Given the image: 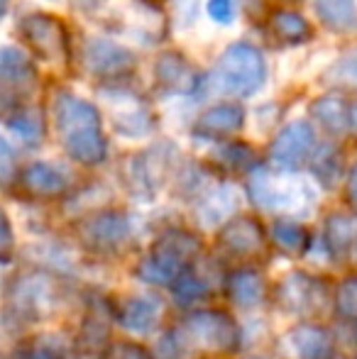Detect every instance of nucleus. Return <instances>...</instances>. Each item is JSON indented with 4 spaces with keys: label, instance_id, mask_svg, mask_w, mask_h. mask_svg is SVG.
Listing matches in <instances>:
<instances>
[{
    "label": "nucleus",
    "instance_id": "nucleus-1",
    "mask_svg": "<svg viewBox=\"0 0 357 359\" xmlns=\"http://www.w3.org/2000/svg\"><path fill=\"white\" fill-rule=\"evenodd\" d=\"M52 123L64 151L81 166H100L108 159V140L100 110L72 90H57L52 98Z\"/></svg>",
    "mask_w": 357,
    "mask_h": 359
},
{
    "label": "nucleus",
    "instance_id": "nucleus-2",
    "mask_svg": "<svg viewBox=\"0 0 357 359\" xmlns=\"http://www.w3.org/2000/svg\"><path fill=\"white\" fill-rule=\"evenodd\" d=\"M201 240L186 227H167L135 266V276L147 286H172L191 266Z\"/></svg>",
    "mask_w": 357,
    "mask_h": 359
},
{
    "label": "nucleus",
    "instance_id": "nucleus-3",
    "mask_svg": "<svg viewBox=\"0 0 357 359\" xmlns=\"http://www.w3.org/2000/svg\"><path fill=\"white\" fill-rule=\"evenodd\" d=\"M267 81L264 54L250 42H235L218 57L210 79L206 81L213 93L230 98H250Z\"/></svg>",
    "mask_w": 357,
    "mask_h": 359
},
{
    "label": "nucleus",
    "instance_id": "nucleus-4",
    "mask_svg": "<svg viewBox=\"0 0 357 359\" xmlns=\"http://www.w3.org/2000/svg\"><path fill=\"white\" fill-rule=\"evenodd\" d=\"M250 201L262 210H274V213H299L314 201L309 186L301 179L289 174H271L267 169L250 171Z\"/></svg>",
    "mask_w": 357,
    "mask_h": 359
},
{
    "label": "nucleus",
    "instance_id": "nucleus-5",
    "mask_svg": "<svg viewBox=\"0 0 357 359\" xmlns=\"http://www.w3.org/2000/svg\"><path fill=\"white\" fill-rule=\"evenodd\" d=\"M79 57H81V67L86 69L90 79L105 86L123 83L137 69V57L133 49L108 37H88Z\"/></svg>",
    "mask_w": 357,
    "mask_h": 359
},
{
    "label": "nucleus",
    "instance_id": "nucleus-6",
    "mask_svg": "<svg viewBox=\"0 0 357 359\" xmlns=\"http://www.w3.org/2000/svg\"><path fill=\"white\" fill-rule=\"evenodd\" d=\"M20 37L34 54V59L44 64H67L72 57L69 32L57 15L29 13L20 20Z\"/></svg>",
    "mask_w": 357,
    "mask_h": 359
},
{
    "label": "nucleus",
    "instance_id": "nucleus-7",
    "mask_svg": "<svg viewBox=\"0 0 357 359\" xmlns=\"http://www.w3.org/2000/svg\"><path fill=\"white\" fill-rule=\"evenodd\" d=\"M184 335L189 345L210 352H235L240 345V327L225 311L201 308L184 320Z\"/></svg>",
    "mask_w": 357,
    "mask_h": 359
},
{
    "label": "nucleus",
    "instance_id": "nucleus-8",
    "mask_svg": "<svg viewBox=\"0 0 357 359\" xmlns=\"http://www.w3.org/2000/svg\"><path fill=\"white\" fill-rule=\"evenodd\" d=\"M8 298L18 316L27 320H42L57 306V288L49 274L27 271L13 281V286L8 288Z\"/></svg>",
    "mask_w": 357,
    "mask_h": 359
},
{
    "label": "nucleus",
    "instance_id": "nucleus-9",
    "mask_svg": "<svg viewBox=\"0 0 357 359\" xmlns=\"http://www.w3.org/2000/svg\"><path fill=\"white\" fill-rule=\"evenodd\" d=\"M133 217L123 210H98L79 222V240L93 252H115L133 240Z\"/></svg>",
    "mask_w": 357,
    "mask_h": 359
},
{
    "label": "nucleus",
    "instance_id": "nucleus-10",
    "mask_svg": "<svg viewBox=\"0 0 357 359\" xmlns=\"http://www.w3.org/2000/svg\"><path fill=\"white\" fill-rule=\"evenodd\" d=\"M103 100L113 110V130L123 137H144L152 130V113L142 103V98H137L130 90L120 88L118 83L100 88Z\"/></svg>",
    "mask_w": 357,
    "mask_h": 359
},
{
    "label": "nucleus",
    "instance_id": "nucleus-11",
    "mask_svg": "<svg viewBox=\"0 0 357 359\" xmlns=\"http://www.w3.org/2000/svg\"><path fill=\"white\" fill-rule=\"evenodd\" d=\"M316 151V133L311 123H289L269 144V161L281 171H296L311 161Z\"/></svg>",
    "mask_w": 357,
    "mask_h": 359
},
{
    "label": "nucleus",
    "instance_id": "nucleus-12",
    "mask_svg": "<svg viewBox=\"0 0 357 359\" xmlns=\"http://www.w3.org/2000/svg\"><path fill=\"white\" fill-rule=\"evenodd\" d=\"M169 144H157L149 147L147 151H140V154H133L128 159V166H125V181H128L130 191L135 196H140L142 201H149L154 194H157L159 184L164 181L169 171Z\"/></svg>",
    "mask_w": 357,
    "mask_h": 359
},
{
    "label": "nucleus",
    "instance_id": "nucleus-13",
    "mask_svg": "<svg viewBox=\"0 0 357 359\" xmlns=\"http://www.w3.org/2000/svg\"><path fill=\"white\" fill-rule=\"evenodd\" d=\"M154 83L162 93L169 95H194L203 88V76L196 72V67L181 52H162L154 62Z\"/></svg>",
    "mask_w": 357,
    "mask_h": 359
},
{
    "label": "nucleus",
    "instance_id": "nucleus-14",
    "mask_svg": "<svg viewBox=\"0 0 357 359\" xmlns=\"http://www.w3.org/2000/svg\"><path fill=\"white\" fill-rule=\"evenodd\" d=\"M218 250L228 259H257L264 252V230L255 217L238 215L218 232Z\"/></svg>",
    "mask_w": 357,
    "mask_h": 359
},
{
    "label": "nucleus",
    "instance_id": "nucleus-15",
    "mask_svg": "<svg viewBox=\"0 0 357 359\" xmlns=\"http://www.w3.org/2000/svg\"><path fill=\"white\" fill-rule=\"evenodd\" d=\"M245 125V108L240 103H218L196 118L191 133L206 142H223L233 140Z\"/></svg>",
    "mask_w": 357,
    "mask_h": 359
},
{
    "label": "nucleus",
    "instance_id": "nucleus-16",
    "mask_svg": "<svg viewBox=\"0 0 357 359\" xmlns=\"http://www.w3.org/2000/svg\"><path fill=\"white\" fill-rule=\"evenodd\" d=\"M162 301L154 293H133L123 298L115 308V323L123 330L135 332V335H149L159 325L162 318Z\"/></svg>",
    "mask_w": 357,
    "mask_h": 359
},
{
    "label": "nucleus",
    "instance_id": "nucleus-17",
    "mask_svg": "<svg viewBox=\"0 0 357 359\" xmlns=\"http://www.w3.org/2000/svg\"><path fill=\"white\" fill-rule=\"evenodd\" d=\"M20 189L27 196L37 201H54L67 196L69 179L59 166L49 164V161H32V164L22 166L20 174L15 176Z\"/></svg>",
    "mask_w": 357,
    "mask_h": 359
},
{
    "label": "nucleus",
    "instance_id": "nucleus-18",
    "mask_svg": "<svg viewBox=\"0 0 357 359\" xmlns=\"http://www.w3.org/2000/svg\"><path fill=\"white\" fill-rule=\"evenodd\" d=\"M225 286V296L233 303L235 308H257L264 301V279L257 269L252 266H240L233 269L223 281Z\"/></svg>",
    "mask_w": 357,
    "mask_h": 359
},
{
    "label": "nucleus",
    "instance_id": "nucleus-19",
    "mask_svg": "<svg viewBox=\"0 0 357 359\" xmlns=\"http://www.w3.org/2000/svg\"><path fill=\"white\" fill-rule=\"evenodd\" d=\"M267 27L271 37L279 44H286V47H299V44H306L314 37L311 22L301 13H296V10H274L267 20Z\"/></svg>",
    "mask_w": 357,
    "mask_h": 359
},
{
    "label": "nucleus",
    "instance_id": "nucleus-20",
    "mask_svg": "<svg viewBox=\"0 0 357 359\" xmlns=\"http://www.w3.org/2000/svg\"><path fill=\"white\" fill-rule=\"evenodd\" d=\"M238 196L230 186H210L208 191L198 196V205H196V215H198V222L203 227H213L218 222H223L225 217L235 210V203H238Z\"/></svg>",
    "mask_w": 357,
    "mask_h": 359
},
{
    "label": "nucleus",
    "instance_id": "nucleus-21",
    "mask_svg": "<svg viewBox=\"0 0 357 359\" xmlns=\"http://www.w3.org/2000/svg\"><path fill=\"white\" fill-rule=\"evenodd\" d=\"M289 340V350L294 352L296 359H330L333 355V342H330L328 332L321 327H296L286 335Z\"/></svg>",
    "mask_w": 357,
    "mask_h": 359
},
{
    "label": "nucleus",
    "instance_id": "nucleus-22",
    "mask_svg": "<svg viewBox=\"0 0 357 359\" xmlns=\"http://www.w3.org/2000/svg\"><path fill=\"white\" fill-rule=\"evenodd\" d=\"M311 118L328 130L330 135H345L350 130L348 125V100L340 93H325L311 103Z\"/></svg>",
    "mask_w": 357,
    "mask_h": 359
},
{
    "label": "nucleus",
    "instance_id": "nucleus-23",
    "mask_svg": "<svg viewBox=\"0 0 357 359\" xmlns=\"http://www.w3.org/2000/svg\"><path fill=\"white\" fill-rule=\"evenodd\" d=\"M316 15L330 32H357V0H316Z\"/></svg>",
    "mask_w": 357,
    "mask_h": 359
},
{
    "label": "nucleus",
    "instance_id": "nucleus-24",
    "mask_svg": "<svg viewBox=\"0 0 357 359\" xmlns=\"http://www.w3.org/2000/svg\"><path fill=\"white\" fill-rule=\"evenodd\" d=\"M210 161L218 164L223 171H255L257 169V154L250 144L238 140H223L210 151Z\"/></svg>",
    "mask_w": 357,
    "mask_h": 359
},
{
    "label": "nucleus",
    "instance_id": "nucleus-25",
    "mask_svg": "<svg viewBox=\"0 0 357 359\" xmlns=\"http://www.w3.org/2000/svg\"><path fill=\"white\" fill-rule=\"evenodd\" d=\"M8 128L18 135L20 142L39 144L44 137V115L37 108H15L8 115Z\"/></svg>",
    "mask_w": 357,
    "mask_h": 359
},
{
    "label": "nucleus",
    "instance_id": "nucleus-26",
    "mask_svg": "<svg viewBox=\"0 0 357 359\" xmlns=\"http://www.w3.org/2000/svg\"><path fill=\"white\" fill-rule=\"evenodd\" d=\"M269 237L286 255H301L309 247V232L294 220H276L269 230Z\"/></svg>",
    "mask_w": 357,
    "mask_h": 359
},
{
    "label": "nucleus",
    "instance_id": "nucleus-27",
    "mask_svg": "<svg viewBox=\"0 0 357 359\" xmlns=\"http://www.w3.org/2000/svg\"><path fill=\"white\" fill-rule=\"evenodd\" d=\"M172 293L179 303H184V306H198L201 301H206V298L210 296V286H208V281H203L189 266V269H186L184 274L172 284Z\"/></svg>",
    "mask_w": 357,
    "mask_h": 359
},
{
    "label": "nucleus",
    "instance_id": "nucleus-28",
    "mask_svg": "<svg viewBox=\"0 0 357 359\" xmlns=\"http://www.w3.org/2000/svg\"><path fill=\"white\" fill-rule=\"evenodd\" d=\"M340 154L335 151V147H321L311 156V166H314V174L318 176V181H323L325 186H333V181L340 176Z\"/></svg>",
    "mask_w": 357,
    "mask_h": 359
},
{
    "label": "nucleus",
    "instance_id": "nucleus-29",
    "mask_svg": "<svg viewBox=\"0 0 357 359\" xmlns=\"http://www.w3.org/2000/svg\"><path fill=\"white\" fill-rule=\"evenodd\" d=\"M206 13H208V18L213 20L215 25L225 27V25L235 22L238 5H235V0H208V3H206Z\"/></svg>",
    "mask_w": 357,
    "mask_h": 359
},
{
    "label": "nucleus",
    "instance_id": "nucleus-30",
    "mask_svg": "<svg viewBox=\"0 0 357 359\" xmlns=\"http://www.w3.org/2000/svg\"><path fill=\"white\" fill-rule=\"evenodd\" d=\"M105 359H154L142 345L135 342H113Z\"/></svg>",
    "mask_w": 357,
    "mask_h": 359
},
{
    "label": "nucleus",
    "instance_id": "nucleus-31",
    "mask_svg": "<svg viewBox=\"0 0 357 359\" xmlns=\"http://www.w3.org/2000/svg\"><path fill=\"white\" fill-rule=\"evenodd\" d=\"M330 76H338V79L348 81V83H355L357 86V47L350 49L343 59L333 67Z\"/></svg>",
    "mask_w": 357,
    "mask_h": 359
},
{
    "label": "nucleus",
    "instance_id": "nucleus-32",
    "mask_svg": "<svg viewBox=\"0 0 357 359\" xmlns=\"http://www.w3.org/2000/svg\"><path fill=\"white\" fill-rule=\"evenodd\" d=\"M15 250V232H13V222H10L8 213L0 205V259H8Z\"/></svg>",
    "mask_w": 357,
    "mask_h": 359
},
{
    "label": "nucleus",
    "instance_id": "nucleus-33",
    "mask_svg": "<svg viewBox=\"0 0 357 359\" xmlns=\"http://www.w3.org/2000/svg\"><path fill=\"white\" fill-rule=\"evenodd\" d=\"M18 176V169H15V151L13 147L0 137V181H13Z\"/></svg>",
    "mask_w": 357,
    "mask_h": 359
},
{
    "label": "nucleus",
    "instance_id": "nucleus-34",
    "mask_svg": "<svg viewBox=\"0 0 357 359\" xmlns=\"http://www.w3.org/2000/svg\"><path fill=\"white\" fill-rule=\"evenodd\" d=\"M15 359H64L62 350L54 345H37L34 342L32 347H27V350H22Z\"/></svg>",
    "mask_w": 357,
    "mask_h": 359
},
{
    "label": "nucleus",
    "instance_id": "nucleus-35",
    "mask_svg": "<svg viewBox=\"0 0 357 359\" xmlns=\"http://www.w3.org/2000/svg\"><path fill=\"white\" fill-rule=\"evenodd\" d=\"M345 194H348V201L357 208V164L350 169V176H348V189H345Z\"/></svg>",
    "mask_w": 357,
    "mask_h": 359
},
{
    "label": "nucleus",
    "instance_id": "nucleus-36",
    "mask_svg": "<svg viewBox=\"0 0 357 359\" xmlns=\"http://www.w3.org/2000/svg\"><path fill=\"white\" fill-rule=\"evenodd\" d=\"M348 125H350V133L357 137V98L348 100Z\"/></svg>",
    "mask_w": 357,
    "mask_h": 359
},
{
    "label": "nucleus",
    "instance_id": "nucleus-37",
    "mask_svg": "<svg viewBox=\"0 0 357 359\" xmlns=\"http://www.w3.org/2000/svg\"><path fill=\"white\" fill-rule=\"evenodd\" d=\"M108 3V0H74V5H76L79 10H98V8H103V5Z\"/></svg>",
    "mask_w": 357,
    "mask_h": 359
},
{
    "label": "nucleus",
    "instance_id": "nucleus-38",
    "mask_svg": "<svg viewBox=\"0 0 357 359\" xmlns=\"http://www.w3.org/2000/svg\"><path fill=\"white\" fill-rule=\"evenodd\" d=\"M8 3H10V0H0V18L8 13Z\"/></svg>",
    "mask_w": 357,
    "mask_h": 359
},
{
    "label": "nucleus",
    "instance_id": "nucleus-39",
    "mask_svg": "<svg viewBox=\"0 0 357 359\" xmlns=\"http://www.w3.org/2000/svg\"><path fill=\"white\" fill-rule=\"evenodd\" d=\"M144 3H149V5H162V3H167V0H144Z\"/></svg>",
    "mask_w": 357,
    "mask_h": 359
},
{
    "label": "nucleus",
    "instance_id": "nucleus-40",
    "mask_svg": "<svg viewBox=\"0 0 357 359\" xmlns=\"http://www.w3.org/2000/svg\"><path fill=\"white\" fill-rule=\"evenodd\" d=\"M281 3H301V0H281Z\"/></svg>",
    "mask_w": 357,
    "mask_h": 359
},
{
    "label": "nucleus",
    "instance_id": "nucleus-41",
    "mask_svg": "<svg viewBox=\"0 0 357 359\" xmlns=\"http://www.w3.org/2000/svg\"><path fill=\"white\" fill-rule=\"evenodd\" d=\"M255 359H264V357H255Z\"/></svg>",
    "mask_w": 357,
    "mask_h": 359
}]
</instances>
